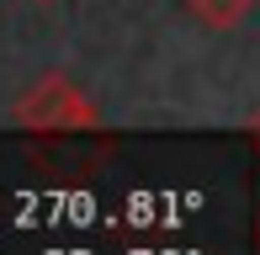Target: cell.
<instances>
[{"label": "cell", "instance_id": "obj_1", "mask_svg": "<svg viewBox=\"0 0 260 255\" xmlns=\"http://www.w3.org/2000/svg\"><path fill=\"white\" fill-rule=\"evenodd\" d=\"M16 122L27 133H96L101 128V112L85 90L75 85L69 75H38L16 101Z\"/></svg>", "mask_w": 260, "mask_h": 255}, {"label": "cell", "instance_id": "obj_2", "mask_svg": "<svg viewBox=\"0 0 260 255\" xmlns=\"http://www.w3.org/2000/svg\"><path fill=\"white\" fill-rule=\"evenodd\" d=\"M250 11H255V0H191V16L212 32H234Z\"/></svg>", "mask_w": 260, "mask_h": 255}, {"label": "cell", "instance_id": "obj_3", "mask_svg": "<svg viewBox=\"0 0 260 255\" xmlns=\"http://www.w3.org/2000/svg\"><path fill=\"white\" fill-rule=\"evenodd\" d=\"M250 133H255V144H260V112H255V117H250Z\"/></svg>", "mask_w": 260, "mask_h": 255}]
</instances>
